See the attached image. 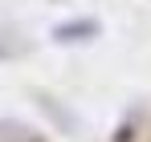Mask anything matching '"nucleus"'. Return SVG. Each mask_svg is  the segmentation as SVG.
Instances as JSON below:
<instances>
[{"instance_id": "f03ea898", "label": "nucleus", "mask_w": 151, "mask_h": 142, "mask_svg": "<svg viewBox=\"0 0 151 142\" xmlns=\"http://www.w3.org/2000/svg\"><path fill=\"white\" fill-rule=\"evenodd\" d=\"M0 142H41L29 126H21V122H4L0 118Z\"/></svg>"}, {"instance_id": "f257e3e1", "label": "nucleus", "mask_w": 151, "mask_h": 142, "mask_svg": "<svg viewBox=\"0 0 151 142\" xmlns=\"http://www.w3.org/2000/svg\"><path fill=\"white\" fill-rule=\"evenodd\" d=\"M90 37H98V21H65V24L53 28V41H61V45L90 41Z\"/></svg>"}, {"instance_id": "7ed1b4c3", "label": "nucleus", "mask_w": 151, "mask_h": 142, "mask_svg": "<svg viewBox=\"0 0 151 142\" xmlns=\"http://www.w3.org/2000/svg\"><path fill=\"white\" fill-rule=\"evenodd\" d=\"M17 53H29V41H21L17 33H0V57H17Z\"/></svg>"}]
</instances>
